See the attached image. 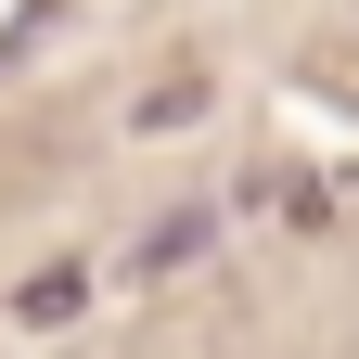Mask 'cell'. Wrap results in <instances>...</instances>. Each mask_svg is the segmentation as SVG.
Masks as SVG:
<instances>
[{
	"label": "cell",
	"instance_id": "1",
	"mask_svg": "<svg viewBox=\"0 0 359 359\" xmlns=\"http://www.w3.org/2000/svg\"><path fill=\"white\" fill-rule=\"evenodd\" d=\"M205 244H218V205H180L167 231H142V244H128V283H154V269H180V257H205Z\"/></svg>",
	"mask_w": 359,
	"mask_h": 359
},
{
	"label": "cell",
	"instance_id": "2",
	"mask_svg": "<svg viewBox=\"0 0 359 359\" xmlns=\"http://www.w3.org/2000/svg\"><path fill=\"white\" fill-rule=\"evenodd\" d=\"M13 308H26V321H77V269H39V283H26Z\"/></svg>",
	"mask_w": 359,
	"mask_h": 359
}]
</instances>
